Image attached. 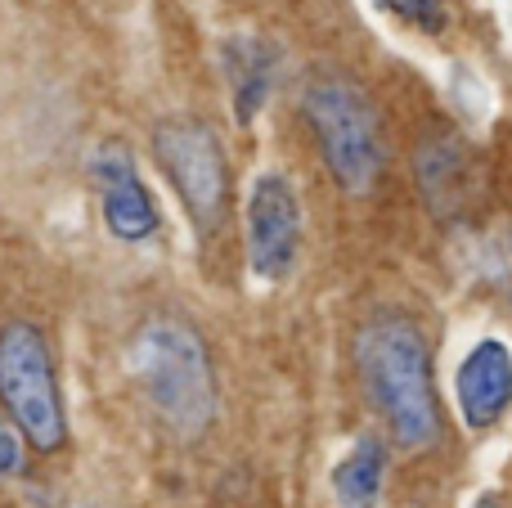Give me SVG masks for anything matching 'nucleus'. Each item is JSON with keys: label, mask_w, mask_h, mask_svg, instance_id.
<instances>
[{"label": "nucleus", "mask_w": 512, "mask_h": 508, "mask_svg": "<svg viewBox=\"0 0 512 508\" xmlns=\"http://www.w3.org/2000/svg\"><path fill=\"white\" fill-rule=\"evenodd\" d=\"M382 477H387V450L378 437H360L333 468V495L342 508H378Z\"/></svg>", "instance_id": "obj_11"}, {"label": "nucleus", "mask_w": 512, "mask_h": 508, "mask_svg": "<svg viewBox=\"0 0 512 508\" xmlns=\"http://www.w3.org/2000/svg\"><path fill=\"white\" fill-rule=\"evenodd\" d=\"M301 108L337 185L346 194H369L382 176V131L369 99L342 77H315L301 95Z\"/></svg>", "instance_id": "obj_3"}, {"label": "nucleus", "mask_w": 512, "mask_h": 508, "mask_svg": "<svg viewBox=\"0 0 512 508\" xmlns=\"http://www.w3.org/2000/svg\"><path fill=\"white\" fill-rule=\"evenodd\" d=\"M454 392H459V414L472 432L495 428L512 405V351L499 338L477 342L463 356Z\"/></svg>", "instance_id": "obj_8"}, {"label": "nucleus", "mask_w": 512, "mask_h": 508, "mask_svg": "<svg viewBox=\"0 0 512 508\" xmlns=\"http://www.w3.org/2000/svg\"><path fill=\"white\" fill-rule=\"evenodd\" d=\"M0 401H5L14 428L36 450H59L68 441V419H63L50 347H45L41 329L27 320L0 329Z\"/></svg>", "instance_id": "obj_4"}, {"label": "nucleus", "mask_w": 512, "mask_h": 508, "mask_svg": "<svg viewBox=\"0 0 512 508\" xmlns=\"http://www.w3.org/2000/svg\"><path fill=\"white\" fill-rule=\"evenodd\" d=\"M131 374L158 419L180 437H203L216 419V378L207 347L185 320H149L131 338Z\"/></svg>", "instance_id": "obj_2"}, {"label": "nucleus", "mask_w": 512, "mask_h": 508, "mask_svg": "<svg viewBox=\"0 0 512 508\" xmlns=\"http://www.w3.org/2000/svg\"><path fill=\"white\" fill-rule=\"evenodd\" d=\"M153 153H158L167 180L176 185L180 203L189 207L203 230H216L225 216V194H230V176H225V149L198 117H167L153 131Z\"/></svg>", "instance_id": "obj_5"}, {"label": "nucleus", "mask_w": 512, "mask_h": 508, "mask_svg": "<svg viewBox=\"0 0 512 508\" xmlns=\"http://www.w3.org/2000/svg\"><path fill=\"white\" fill-rule=\"evenodd\" d=\"M23 468V450H18V432L0 428V477H14Z\"/></svg>", "instance_id": "obj_13"}, {"label": "nucleus", "mask_w": 512, "mask_h": 508, "mask_svg": "<svg viewBox=\"0 0 512 508\" xmlns=\"http://www.w3.org/2000/svg\"><path fill=\"white\" fill-rule=\"evenodd\" d=\"M472 508H508L504 500H499V495H486V500H477V504H472Z\"/></svg>", "instance_id": "obj_14"}, {"label": "nucleus", "mask_w": 512, "mask_h": 508, "mask_svg": "<svg viewBox=\"0 0 512 508\" xmlns=\"http://www.w3.org/2000/svg\"><path fill=\"white\" fill-rule=\"evenodd\" d=\"M418 180L436 216H454L468 198V153L454 140H432L418 153Z\"/></svg>", "instance_id": "obj_10"}, {"label": "nucleus", "mask_w": 512, "mask_h": 508, "mask_svg": "<svg viewBox=\"0 0 512 508\" xmlns=\"http://www.w3.org/2000/svg\"><path fill=\"white\" fill-rule=\"evenodd\" d=\"M225 72L234 81V108H239V122H252L261 113L265 95H270V77H274V50L256 36H234L221 50Z\"/></svg>", "instance_id": "obj_9"}, {"label": "nucleus", "mask_w": 512, "mask_h": 508, "mask_svg": "<svg viewBox=\"0 0 512 508\" xmlns=\"http://www.w3.org/2000/svg\"><path fill=\"white\" fill-rule=\"evenodd\" d=\"M95 185H99V212H104L108 234H117L122 243H144L158 230V207H153L126 144H104L99 149Z\"/></svg>", "instance_id": "obj_7"}, {"label": "nucleus", "mask_w": 512, "mask_h": 508, "mask_svg": "<svg viewBox=\"0 0 512 508\" xmlns=\"http://www.w3.org/2000/svg\"><path fill=\"white\" fill-rule=\"evenodd\" d=\"M301 248V203L283 176L265 171L248 189V266L256 279L279 284L292 275Z\"/></svg>", "instance_id": "obj_6"}, {"label": "nucleus", "mask_w": 512, "mask_h": 508, "mask_svg": "<svg viewBox=\"0 0 512 508\" xmlns=\"http://www.w3.org/2000/svg\"><path fill=\"white\" fill-rule=\"evenodd\" d=\"M355 365L373 410L391 428V437L409 450H423L441 428L432 387V356L423 333L400 315H378L355 338Z\"/></svg>", "instance_id": "obj_1"}, {"label": "nucleus", "mask_w": 512, "mask_h": 508, "mask_svg": "<svg viewBox=\"0 0 512 508\" xmlns=\"http://www.w3.org/2000/svg\"><path fill=\"white\" fill-rule=\"evenodd\" d=\"M387 14L405 18V23H414L418 32H445V0H378Z\"/></svg>", "instance_id": "obj_12"}]
</instances>
